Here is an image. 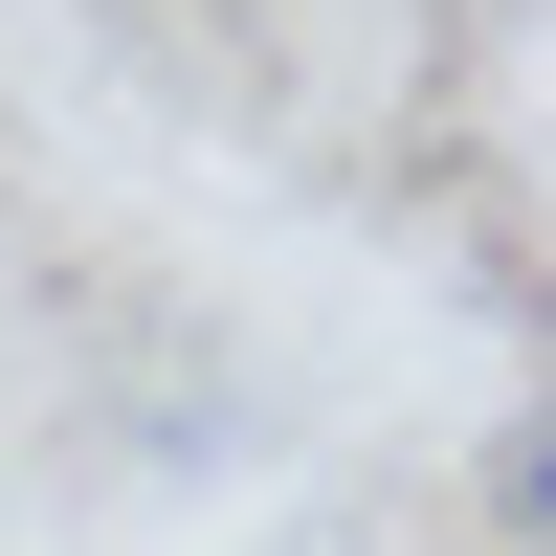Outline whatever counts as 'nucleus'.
<instances>
[]
</instances>
